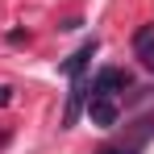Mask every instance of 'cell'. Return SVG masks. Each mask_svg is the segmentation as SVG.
Masks as SVG:
<instances>
[{
    "mask_svg": "<svg viewBox=\"0 0 154 154\" xmlns=\"http://www.w3.org/2000/svg\"><path fill=\"white\" fill-rule=\"evenodd\" d=\"M88 117H92V125L112 129V125H117V117H121V108H117L112 96H88Z\"/></svg>",
    "mask_w": 154,
    "mask_h": 154,
    "instance_id": "2",
    "label": "cell"
},
{
    "mask_svg": "<svg viewBox=\"0 0 154 154\" xmlns=\"http://www.w3.org/2000/svg\"><path fill=\"white\" fill-rule=\"evenodd\" d=\"M100 154H137V146H108V150H100Z\"/></svg>",
    "mask_w": 154,
    "mask_h": 154,
    "instance_id": "5",
    "label": "cell"
},
{
    "mask_svg": "<svg viewBox=\"0 0 154 154\" xmlns=\"http://www.w3.org/2000/svg\"><path fill=\"white\" fill-rule=\"evenodd\" d=\"M133 50H137V58H142V67L154 71V25H142L137 33H133Z\"/></svg>",
    "mask_w": 154,
    "mask_h": 154,
    "instance_id": "4",
    "label": "cell"
},
{
    "mask_svg": "<svg viewBox=\"0 0 154 154\" xmlns=\"http://www.w3.org/2000/svg\"><path fill=\"white\" fill-rule=\"evenodd\" d=\"M133 88V75L121 71V67H104L100 75L92 79V88H88V96H117V92H129Z\"/></svg>",
    "mask_w": 154,
    "mask_h": 154,
    "instance_id": "1",
    "label": "cell"
},
{
    "mask_svg": "<svg viewBox=\"0 0 154 154\" xmlns=\"http://www.w3.org/2000/svg\"><path fill=\"white\" fill-rule=\"evenodd\" d=\"M96 50H100V42H96V38H88V42H83V46H79V50L67 58V63H58V71H63V75H83Z\"/></svg>",
    "mask_w": 154,
    "mask_h": 154,
    "instance_id": "3",
    "label": "cell"
}]
</instances>
